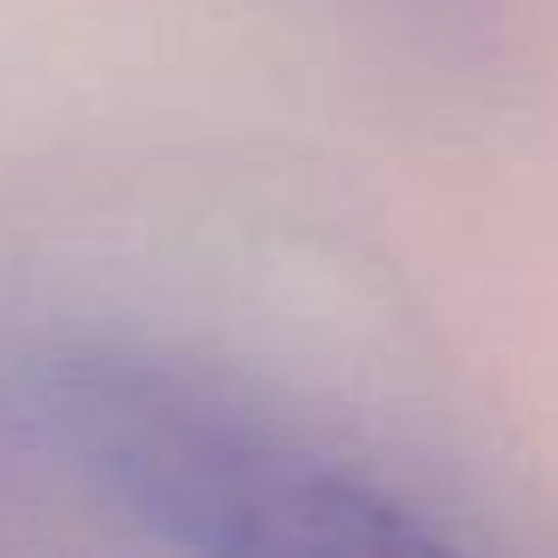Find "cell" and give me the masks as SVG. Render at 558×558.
<instances>
[{"instance_id":"6da1fadb","label":"cell","mask_w":558,"mask_h":558,"mask_svg":"<svg viewBox=\"0 0 558 558\" xmlns=\"http://www.w3.org/2000/svg\"><path fill=\"white\" fill-rule=\"evenodd\" d=\"M37 433L114 505L186 546L234 553H414L450 546L402 498L193 378L66 361L31 390Z\"/></svg>"}]
</instances>
